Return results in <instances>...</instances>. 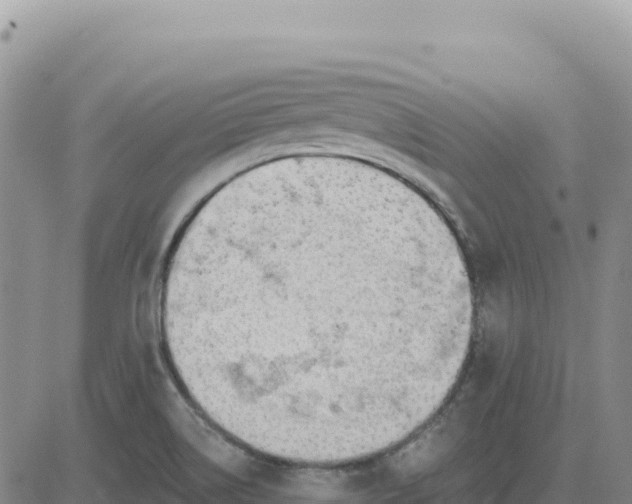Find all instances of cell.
Masks as SVG:
<instances>
[{
	"instance_id": "6da1fadb",
	"label": "cell",
	"mask_w": 632,
	"mask_h": 504,
	"mask_svg": "<svg viewBox=\"0 0 632 504\" xmlns=\"http://www.w3.org/2000/svg\"><path fill=\"white\" fill-rule=\"evenodd\" d=\"M232 234L211 254L204 317L212 352L226 358L235 391L255 403L315 408L374 382L390 339L388 280L356 260H318L322 225L298 224L297 260L282 223Z\"/></svg>"
}]
</instances>
